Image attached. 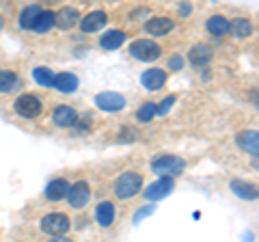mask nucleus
Returning a JSON list of instances; mask_svg holds the SVG:
<instances>
[{
  "label": "nucleus",
  "mask_w": 259,
  "mask_h": 242,
  "mask_svg": "<svg viewBox=\"0 0 259 242\" xmlns=\"http://www.w3.org/2000/svg\"><path fill=\"white\" fill-rule=\"evenodd\" d=\"M112 190H115V195L119 199H132L134 195H139V192L143 190V175H139V173L119 175Z\"/></svg>",
  "instance_id": "1"
},
{
  "label": "nucleus",
  "mask_w": 259,
  "mask_h": 242,
  "mask_svg": "<svg viewBox=\"0 0 259 242\" xmlns=\"http://www.w3.org/2000/svg\"><path fill=\"white\" fill-rule=\"evenodd\" d=\"M130 54L143 63H151L162 56V48L151 39H136V42L130 44Z\"/></svg>",
  "instance_id": "2"
},
{
  "label": "nucleus",
  "mask_w": 259,
  "mask_h": 242,
  "mask_svg": "<svg viewBox=\"0 0 259 242\" xmlns=\"http://www.w3.org/2000/svg\"><path fill=\"white\" fill-rule=\"evenodd\" d=\"M186 169V163L180 156H171V154H164V156H158L156 160L151 163V171L158 173V175H182Z\"/></svg>",
  "instance_id": "3"
},
{
  "label": "nucleus",
  "mask_w": 259,
  "mask_h": 242,
  "mask_svg": "<svg viewBox=\"0 0 259 242\" xmlns=\"http://www.w3.org/2000/svg\"><path fill=\"white\" fill-rule=\"evenodd\" d=\"M41 231L48 233V236H54V238H61L69 231V219L61 212H52V214H46L41 219Z\"/></svg>",
  "instance_id": "4"
},
{
  "label": "nucleus",
  "mask_w": 259,
  "mask_h": 242,
  "mask_svg": "<svg viewBox=\"0 0 259 242\" xmlns=\"http://www.w3.org/2000/svg\"><path fill=\"white\" fill-rule=\"evenodd\" d=\"M15 112L20 117H26V119H35L41 115V100L32 93H24L15 100Z\"/></svg>",
  "instance_id": "5"
},
{
  "label": "nucleus",
  "mask_w": 259,
  "mask_h": 242,
  "mask_svg": "<svg viewBox=\"0 0 259 242\" xmlns=\"http://www.w3.org/2000/svg\"><path fill=\"white\" fill-rule=\"evenodd\" d=\"M173 188H175L173 177L171 175H162L158 182L149 184V186L143 190V195H145V199H149V201H160V199H164V197L171 195Z\"/></svg>",
  "instance_id": "6"
},
{
  "label": "nucleus",
  "mask_w": 259,
  "mask_h": 242,
  "mask_svg": "<svg viewBox=\"0 0 259 242\" xmlns=\"http://www.w3.org/2000/svg\"><path fill=\"white\" fill-rule=\"evenodd\" d=\"M65 199L69 201V206L74 210H82L89 204V199H91V188H89L87 182H76L74 186H69Z\"/></svg>",
  "instance_id": "7"
},
{
  "label": "nucleus",
  "mask_w": 259,
  "mask_h": 242,
  "mask_svg": "<svg viewBox=\"0 0 259 242\" xmlns=\"http://www.w3.org/2000/svg\"><path fill=\"white\" fill-rule=\"evenodd\" d=\"M95 104H97V108H102L106 112H117L125 106V98L117 91H102L95 95Z\"/></svg>",
  "instance_id": "8"
},
{
  "label": "nucleus",
  "mask_w": 259,
  "mask_h": 242,
  "mask_svg": "<svg viewBox=\"0 0 259 242\" xmlns=\"http://www.w3.org/2000/svg\"><path fill=\"white\" fill-rule=\"evenodd\" d=\"M106 20H108V15L104 13V11H91V13H87L80 18V30L82 33H97L100 28L106 26Z\"/></svg>",
  "instance_id": "9"
},
{
  "label": "nucleus",
  "mask_w": 259,
  "mask_h": 242,
  "mask_svg": "<svg viewBox=\"0 0 259 242\" xmlns=\"http://www.w3.org/2000/svg\"><path fill=\"white\" fill-rule=\"evenodd\" d=\"M141 83L145 89H149V91H158V89H162L166 85V71L160 69V67H151L143 74Z\"/></svg>",
  "instance_id": "10"
},
{
  "label": "nucleus",
  "mask_w": 259,
  "mask_h": 242,
  "mask_svg": "<svg viewBox=\"0 0 259 242\" xmlns=\"http://www.w3.org/2000/svg\"><path fill=\"white\" fill-rule=\"evenodd\" d=\"M175 28V22L168 18H151L145 24V33H149L151 37H164Z\"/></svg>",
  "instance_id": "11"
},
{
  "label": "nucleus",
  "mask_w": 259,
  "mask_h": 242,
  "mask_svg": "<svg viewBox=\"0 0 259 242\" xmlns=\"http://www.w3.org/2000/svg\"><path fill=\"white\" fill-rule=\"evenodd\" d=\"M78 9L76 7H63L59 13H54V26H59L63 30H69L78 24Z\"/></svg>",
  "instance_id": "12"
},
{
  "label": "nucleus",
  "mask_w": 259,
  "mask_h": 242,
  "mask_svg": "<svg viewBox=\"0 0 259 242\" xmlns=\"http://www.w3.org/2000/svg\"><path fill=\"white\" fill-rule=\"evenodd\" d=\"M212 56H214L212 48L205 46V44H199V46H192V50L188 54V61L192 63L194 67H205V65H209Z\"/></svg>",
  "instance_id": "13"
},
{
  "label": "nucleus",
  "mask_w": 259,
  "mask_h": 242,
  "mask_svg": "<svg viewBox=\"0 0 259 242\" xmlns=\"http://www.w3.org/2000/svg\"><path fill=\"white\" fill-rule=\"evenodd\" d=\"M229 186H231V192H233V195H238L240 199H246V201H255L257 195H259L255 184L244 182V180H233Z\"/></svg>",
  "instance_id": "14"
},
{
  "label": "nucleus",
  "mask_w": 259,
  "mask_h": 242,
  "mask_svg": "<svg viewBox=\"0 0 259 242\" xmlns=\"http://www.w3.org/2000/svg\"><path fill=\"white\" fill-rule=\"evenodd\" d=\"M253 30H255L253 22L246 20V18H233V20L229 22V35L238 37V39L250 37V35H253Z\"/></svg>",
  "instance_id": "15"
},
{
  "label": "nucleus",
  "mask_w": 259,
  "mask_h": 242,
  "mask_svg": "<svg viewBox=\"0 0 259 242\" xmlns=\"http://www.w3.org/2000/svg\"><path fill=\"white\" fill-rule=\"evenodd\" d=\"M52 119L59 128H69V126H74V121L78 119V112L71 106H56L52 112Z\"/></svg>",
  "instance_id": "16"
},
{
  "label": "nucleus",
  "mask_w": 259,
  "mask_h": 242,
  "mask_svg": "<svg viewBox=\"0 0 259 242\" xmlns=\"http://www.w3.org/2000/svg\"><path fill=\"white\" fill-rule=\"evenodd\" d=\"M115 206H112V201H102L100 206L95 208V221L102 225V227H110L112 223H115Z\"/></svg>",
  "instance_id": "17"
},
{
  "label": "nucleus",
  "mask_w": 259,
  "mask_h": 242,
  "mask_svg": "<svg viewBox=\"0 0 259 242\" xmlns=\"http://www.w3.org/2000/svg\"><path fill=\"white\" fill-rule=\"evenodd\" d=\"M67 190H69V184L67 180H52L50 184H48V188H46V199H50V201H63L65 197H67Z\"/></svg>",
  "instance_id": "18"
},
{
  "label": "nucleus",
  "mask_w": 259,
  "mask_h": 242,
  "mask_svg": "<svg viewBox=\"0 0 259 242\" xmlns=\"http://www.w3.org/2000/svg\"><path fill=\"white\" fill-rule=\"evenodd\" d=\"M238 145L244 151H248V154H253L257 156V151H259V134L255 130H248V132H240L238 134Z\"/></svg>",
  "instance_id": "19"
},
{
  "label": "nucleus",
  "mask_w": 259,
  "mask_h": 242,
  "mask_svg": "<svg viewBox=\"0 0 259 242\" xmlns=\"http://www.w3.org/2000/svg\"><path fill=\"white\" fill-rule=\"evenodd\" d=\"M78 78L74 74H69V71H63V74H56L54 76V87L59 89L61 93H74L78 89Z\"/></svg>",
  "instance_id": "20"
},
{
  "label": "nucleus",
  "mask_w": 259,
  "mask_h": 242,
  "mask_svg": "<svg viewBox=\"0 0 259 242\" xmlns=\"http://www.w3.org/2000/svg\"><path fill=\"white\" fill-rule=\"evenodd\" d=\"M205 28H207V33H212L214 37H225V35H229V20H225L223 15H212V18L205 22Z\"/></svg>",
  "instance_id": "21"
},
{
  "label": "nucleus",
  "mask_w": 259,
  "mask_h": 242,
  "mask_svg": "<svg viewBox=\"0 0 259 242\" xmlns=\"http://www.w3.org/2000/svg\"><path fill=\"white\" fill-rule=\"evenodd\" d=\"M125 42V33L123 30H108V33H104L102 39H100V46L104 50H117L121 48Z\"/></svg>",
  "instance_id": "22"
},
{
  "label": "nucleus",
  "mask_w": 259,
  "mask_h": 242,
  "mask_svg": "<svg viewBox=\"0 0 259 242\" xmlns=\"http://www.w3.org/2000/svg\"><path fill=\"white\" fill-rule=\"evenodd\" d=\"M54 28V11H41L37 15L35 24H32V30L37 35H44V33H50Z\"/></svg>",
  "instance_id": "23"
},
{
  "label": "nucleus",
  "mask_w": 259,
  "mask_h": 242,
  "mask_svg": "<svg viewBox=\"0 0 259 242\" xmlns=\"http://www.w3.org/2000/svg\"><path fill=\"white\" fill-rule=\"evenodd\" d=\"M39 13H41V9H39L37 5L26 7V9L20 13V28H22V30H32V24H35V20H37Z\"/></svg>",
  "instance_id": "24"
},
{
  "label": "nucleus",
  "mask_w": 259,
  "mask_h": 242,
  "mask_svg": "<svg viewBox=\"0 0 259 242\" xmlns=\"http://www.w3.org/2000/svg\"><path fill=\"white\" fill-rule=\"evenodd\" d=\"M20 85V78L13 71H0V93H9Z\"/></svg>",
  "instance_id": "25"
},
{
  "label": "nucleus",
  "mask_w": 259,
  "mask_h": 242,
  "mask_svg": "<svg viewBox=\"0 0 259 242\" xmlns=\"http://www.w3.org/2000/svg\"><path fill=\"white\" fill-rule=\"evenodd\" d=\"M32 78L41 87H54V74L48 67H35L32 69Z\"/></svg>",
  "instance_id": "26"
},
{
  "label": "nucleus",
  "mask_w": 259,
  "mask_h": 242,
  "mask_svg": "<svg viewBox=\"0 0 259 242\" xmlns=\"http://www.w3.org/2000/svg\"><path fill=\"white\" fill-rule=\"evenodd\" d=\"M153 117H156V104L153 102H145L143 106L136 110V119H139L141 124H149Z\"/></svg>",
  "instance_id": "27"
},
{
  "label": "nucleus",
  "mask_w": 259,
  "mask_h": 242,
  "mask_svg": "<svg viewBox=\"0 0 259 242\" xmlns=\"http://www.w3.org/2000/svg\"><path fill=\"white\" fill-rule=\"evenodd\" d=\"M173 104H175V95H168V98H164V100H162L158 106H156V115H162V117H164L166 112L171 110Z\"/></svg>",
  "instance_id": "28"
},
{
  "label": "nucleus",
  "mask_w": 259,
  "mask_h": 242,
  "mask_svg": "<svg viewBox=\"0 0 259 242\" xmlns=\"http://www.w3.org/2000/svg\"><path fill=\"white\" fill-rule=\"evenodd\" d=\"M136 136H139V134H136V130H134V128H123V130H121V136H119V141L121 143H132V141H136Z\"/></svg>",
  "instance_id": "29"
},
{
  "label": "nucleus",
  "mask_w": 259,
  "mask_h": 242,
  "mask_svg": "<svg viewBox=\"0 0 259 242\" xmlns=\"http://www.w3.org/2000/svg\"><path fill=\"white\" fill-rule=\"evenodd\" d=\"M168 67H171L173 71H180L184 67V59H182V54H173L171 59H168Z\"/></svg>",
  "instance_id": "30"
},
{
  "label": "nucleus",
  "mask_w": 259,
  "mask_h": 242,
  "mask_svg": "<svg viewBox=\"0 0 259 242\" xmlns=\"http://www.w3.org/2000/svg\"><path fill=\"white\" fill-rule=\"evenodd\" d=\"M151 212H153V206H149V208H143V210H141V212H139V214H136V216H134V221H136V223H139V221L143 219V216H145V214H151Z\"/></svg>",
  "instance_id": "31"
},
{
  "label": "nucleus",
  "mask_w": 259,
  "mask_h": 242,
  "mask_svg": "<svg viewBox=\"0 0 259 242\" xmlns=\"http://www.w3.org/2000/svg\"><path fill=\"white\" fill-rule=\"evenodd\" d=\"M180 11H182L184 15H188V13H190V5H182V7H180Z\"/></svg>",
  "instance_id": "32"
},
{
  "label": "nucleus",
  "mask_w": 259,
  "mask_h": 242,
  "mask_svg": "<svg viewBox=\"0 0 259 242\" xmlns=\"http://www.w3.org/2000/svg\"><path fill=\"white\" fill-rule=\"evenodd\" d=\"M3 24H5V20H3V15H0V28H3Z\"/></svg>",
  "instance_id": "33"
}]
</instances>
